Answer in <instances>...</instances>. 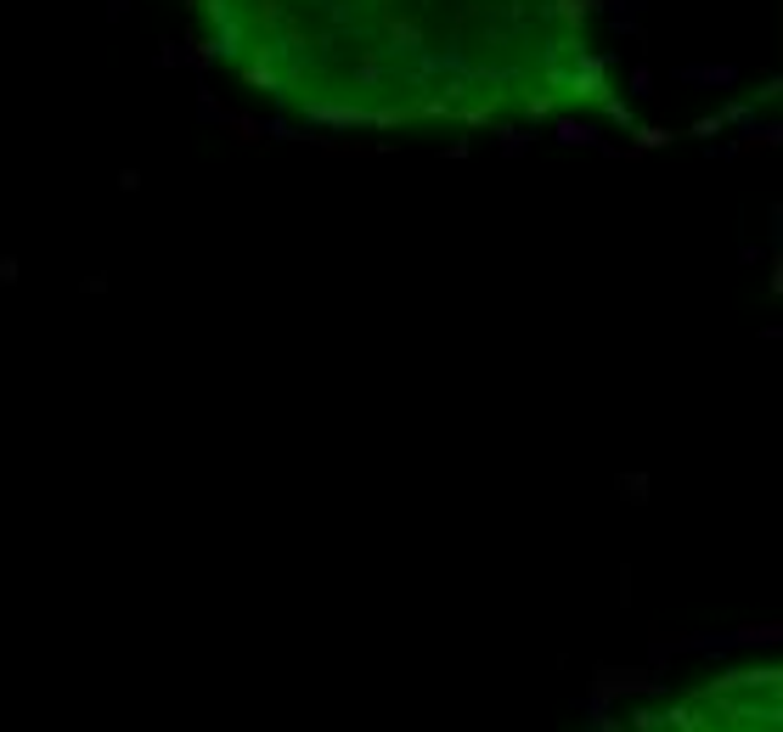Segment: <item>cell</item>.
I'll return each mask as SVG.
<instances>
[{"label":"cell","mask_w":783,"mask_h":732,"mask_svg":"<svg viewBox=\"0 0 783 732\" xmlns=\"http://www.w3.org/2000/svg\"><path fill=\"white\" fill-rule=\"evenodd\" d=\"M558 136H564V141H592V130H586V124H558Z\"/></svg>","instance_id":"4"},{"label":"cell","mask_w":783,"mask_h":732,"mask_svg":"<svg viewBox=\"0 0 783 732\" xmlns=\"http://www.w3.org/2000/svg\"><path fill=\"white\" fill-rule=\"evenodd\" d=\"M632 732H665V716H654V710H632Z\"/></svg>","instance_id":"2"},{"label":"cell","mask_w":783,"mask_h":732,"mask_svg":"<svg viewBox=\"0 0 783 732\" xmlns=\"http://www.w3.org/2000/svg\"><path fill=\"white\" fill-rule=\"evenodd\" d=\"M783 631H778V625H744V631H739V642H778Z\"/></svg>","instance_id":"3"},{"label":"cell","mask_w":783,"mask_h":732,"mask_svg":"<svg viewBox=\"0 0 783 732\" xmlns=\"http://www.w3.org/2000/svg\"><path fill=\"white\" fill-rule=\"evenodd\" d=\"M778 682H783V670H727V676H716L710 688H704V698H727V693H778Z\"/></svg>","instance_id":"1"},{"label":"cell","mask_w":783,"mask_h":732,"mask_svg":"<svg viewBox=\"0 0 783 732\" xmlns=\"http://www.w3.org/2000/svg\"><path fill=\"white\" fill-rule=\"evenodd\" d=\"M17 276V259H0V282H12Z\"/></svg>","instance_id":"5"}]
</instances>
